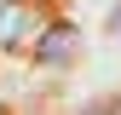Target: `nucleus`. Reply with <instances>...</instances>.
Listing matches in <instances>:
<instances>
[{
  "label": "nucleus",
  "instance_id": "1",
  "mask_svg": "<svg viewBox=\"0 0 121 115\" xmlns=\"http://www.w3.org/2000/svg\"><path fill=\"white\" fill-rule=\"evenodd\" d=\"M75 52H81V29H75V23H40V35H35V58H40L46 69H69Z\"/></svg>",
  "mask_w": 121,
  "mask_h": 115
},
{
  "label": "nucleus",
  "instance_id": "2",
  "mask_svg": "<svg viewBox=\"0 0 121 115\" xmlns=\"http://www.w3.org/2000/svg\"><path fill=\"white\" fill-rule=\"evenodd\" d=\"M40 35V17L29 0H0V52H17L23 40Z\"/></svg>",
  "mask_w": 121,
  "mask_h": 115
}]
</instances>
